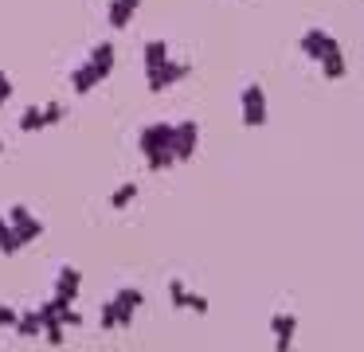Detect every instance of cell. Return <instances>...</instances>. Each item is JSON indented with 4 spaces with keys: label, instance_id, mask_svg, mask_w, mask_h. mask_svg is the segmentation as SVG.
Listing matches in <instances>:
<instances>
[{
    "label": "cell",
    "instance_id": "6da1fadb",
    "mask_svg": "<svg viewBox=\"0 0 364 352\" xmlns=\"http://www.w3.org/2000/svg\"><path fill=\"white\" fill-rule=\"evenodd\" d=\"M137 149H141L145 164H149L153 172H165L176 164V153H173V122H153L141 129V137H137Z\"/></svg>",
    "mask_w": 364,
    "mask_h": 352
},
{
    "label": "cell",
    "instance_id": "7a4b0ae2",
    "mask_svg": "<svg viewBox=\"0 0 364 352\" xmlns=\"http://www.w3.org/2000/svg\"><path fill=\"white\" fill-rule=\"evenodd\" d=\"M145 305V294L137 286H122L118 294H110L98 309V325L102 329H126L134 325V313Z\"/></svg>",
    "mask_w": 364,
    "mask_h": 352
},
{
    "label": "cell",
    "instance_id": "3957f363",
    "mask_svg": "<svg viewBox=\"0 0 364 352\" xmlns=\"http://www.w3.org/2000/svg\"><path fill=\"white\" fill-rule=\"evenodd\" d=\"M239 117H243L247 129H262L267 125V90L259 82H247L239 94Z\"/></svg>",
    "mask_w": 364,
    "mask_h": 352
},
{
    "label": "cell",
    "instance_id": "277c9868",
    "mask_svg": "<svg viewBox=\"0 0 364 352\" xmlns=\"http://www.w3.org/2000/svg\"><path fill=\"white\" fill-rule=\"evenodd\" d=\"M298 47H301V55H306V59H314V63H321L325 55L341 51L337 36H333V31H325V28H309V31H301Z\"/></svg>",
    "mask_w": 364,
    "mask_h": 352
},
{
    "label": "cell",
    "instance_id": "5b68a950",
    "mask_svg": "<svg viewBox=\"0 0 364 352\" xmlns=\"http://www.w3.org/2000/svg\"><path fill=\"white\" fill-rule=\"evenodd\" d=\"M188 75V63H176V59H165L161 67H153V70H145V82H149V90L153 94H161V90H168V86H176L181 78Z\"/></svg>",
    "mask_w": 364,
    "mask_h": 352
},
{
    "label": "cell",
    "instance_id": "8992f818",
    "mask_svg": "<svg viewBox=\"0 0 364 352\" xmlns=\"http://www.w3.org/2000/svg\"><path fill=\"white\" fill-rule=\"evenodd\" d=\"M196 145H200V125L196 122H173V153H176V164L192 161V156H196Z\"/></svg>",
    "mask_w": 364,
    "mask_h": 352
},
{
    "label": "cell",
    "instance_id": "52a82bcc",
    "mask_svg": "<svg viewBox=\"0 0 364 352\" xmlns=\"http://www.w3.org/2000/svg\"><path fill=\"white\" fill-rule=\"evenodd\" d=\"M270 333H274V352H290L294 333H298V317L294 313H274L270 317Z\"/></svg>",
    "mask_w": 364,
    "mask_h": 352
},
{
    "label": "cell",
    "instance_id": "ba28073f",
    "mask_svg": "<svg viewBox=\"0 0 364 352\" xmlns=\"http://www.w3.org/2000/svg\"><path fill=\"white\" fill-rule=\"evenodd\" d=\"M9 219H12V231L20 235V242H32V239H40V235H43L40 219H36L28 208H12V215H9Z\"/></svg>",
    "mask_w": 364,
    "mask_h": 352
},
{
    "label": "cell",
    "instance_id": "9c48e42d",
    "mask_svg": "<svg viewBox=\"0 0 364 352\" xmlns=\"http://www.w3.org/2000/svg\"><path fill=\"white\" fill-rule=\"evenodd\" d=\"M79 289H82L79 266H59V274H55V297H63V302H75V297H79Z\"/></svg>",
    "mask_w": 364,
    "mask_h": 352
},
{
    "label": "cell",
    "instance_id": "30bf717a",
    "mask_svg": "<svg viewBox=\"0 0 364 352\" xmlns=\"http://www.w3.org/2000/svg\"><path fill=\"white\" fill-rule=\"evenodd\" d=\"M317 67H321V75L329 78V82H337V78H345V75H348V59H345V51L325 55V59L317 63Z\"/></svg>",
    "mask_w": 364,
    "mask_h": 352
},
{
    "label": "cell",
    "instance_id": "8fae6325",
    "mask_svg": "<svg viewBox=\"0 0 364 352\" xmlns=\"http://www.w3.org/2000/svg\"><path fill=\"white\" fill-rule=\"evenodd\" d=\"M141 59H145V70H153V67H161L165 59H173V55H168L165 39H149V43H145V51H141Z\"/></svg>",
    "mask_w": 364,
    "mask_h": 352
},
{
    "label": "cell",
    "instance_id": "7c38bea8",
    "mask_svg": "<svg viewBox=\"0 0 364 352\" xmlns=\"http://www.w3.org/2000/svg\"><path fill=\"white\" fill-rule=\"evenodd\" d=\"M16 333H24V336H43V317H40V309H28V313H20V321H16Z\"/></svg>",
    "mask_w": 364,
    "mask_h": 352
},
{
    "label": "cell",
    "instance_id": "4fadbf2b",
    "mask_svg": "<svg viewBox=\"0 0 364 352\" xmlns=\"http://www.w3.org/2000/svg\"><path fill=\"white\" fill-rule=\"evenodd\" d=\"M134 196H137V184H134V180H126V184H118V188H114V192H110V208H129V203H134Z\"/></svg>",
    "mask_w": 364,
    "mask_h": 352
},
{
    "label": "cell",
    "instance_id": "5bb4252c",
    "mask_svg": "<svg viewBox=\"0 0 364 352\" xmlns=\"http://www.w3.org/2000/svg\"><path fill=\"white\" fill-rule=\"evenodd\" d=\"M168 302H173L176 309H188V302H192V289L184 286L181 278H168Z\"/></svg>",
    "mask_w": 364,
    "mask_h": 352
},
{
    "label": "cell",
    "instance_id": "9a60e30c",
    "mask_svg": "<svg viewBox=\"0 0 364 352\" xmlns=\"http://www.w3.org/2000/svg\"><path fill=\"white\" fill-rule=\"evenodd\" d=\"M20 247H24V242H20V235L12 231V223L9 219H0V250H4V255H16Z\"/></svg>",
    "mask_w": 364,
    "mask_h": 352
},
{
    "label": "cell",
    "instance_id": "2e32d148",
    "mask_svg": "<svg viewBox=\"0 0 364 352\" xmlns=\"http://www.w3.org/2000/svg\"><path fill=\"white\" fill-rule=\"evenodd\" d=\"M20 129H48V122H43V110L32 106L24 117H20Z\"/></svg>",
    "mask_w": 364,
    "mask_h": 352
},
{
    "label": "cell",
    "instance_id": "e0dca14e",
    "mask_svg": "<svg viewBox=\"0 0 364 352\" xmlns=\"http://www.w3.org/2000/svg\"><path fill=\"white\" fill-rule=\"evenodd\" d=\"M63 117H67V110L59 106V102H43V122H48V125L63 122Z\"/></svg>",
    "mask_w": 364,
    "mask_h": 352
},
{
    "label": "cell",
    "instance_id": "ac0fdd59",
    "mask_svg": "<svg viewBox=\"0 0 364 352\" xmlns=\"http://www.w3.org/2000/svg\"><path fill=\"white\" fill-rule=\"evenodd\" d=\"M43 341H48V344H63L67 341V325H43Z\"/></svg>",
    "mask_w": 364,
    "mask_h": 352
},
{
    "label": "cell",
    "instance_id": "d6986e66",
    "mask_svg": "<svg viewBox=\"0 0 364 352\" xmlns=\"http://www.w3.org/2000/svg\"><path fill=\"white\" fill-rule=\"evenodd\" d=\"M16 321H20V313H16V309H9V305H0V329L16 325Z\"/></svg>",
    "mask_w": 364,
    "mask_h": 352
},
{
    "label": "cell",
    "instance_id": "ffe728a7",
    "mask_svg": "<svg viewBox=\"0 0 364 352\" xmlns=\"http://www.w3.org/2000/svg\"><path fill=\"white\" fill-rule=\"evenodd\" d=\"M188 309H192V313H208V309H212V302H208V297H204V294H192V302H188Z\"/></svg>",
    "mask_w": 364,
    "mask_h": 352
},
{
    "label": "cell",
    "instance_id": "44dd1931",
    "mask_svg": "<svg viewBox=\"0 0 364 352\" xmlns=\"http://www.w3.org/2000/svg\"><path fill=\"white\" fill-rule=\"evenodd\" d=\"M9 94H12V82H9V78H4V75H0V102L9 98Z\"/></svg>",
    "mask_w": 364,
    "mask_h": 352
},
{
    "label": "cell",
    "instance_id": "7402d4cb",
    "mask_svg": "<svg viewBox=\"0 0 364 352\" xmlns=\"http://www.w3.org/2000/svg\"><path fill=\"white\" fill-rule=\"evenodd\" d=\"M118 4H126L129 12H137V8H141V0H118Z\"/></svg>",
    "mask_w": 364,
    "mask_h": 352
}]
</instances>
